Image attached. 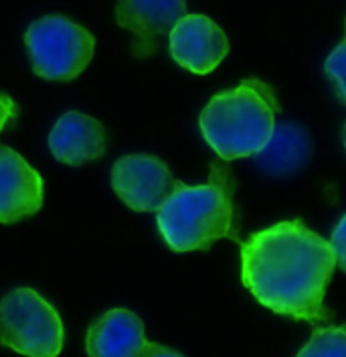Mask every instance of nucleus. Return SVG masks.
Segmentation results:
<instances>
[{
  "mask_svg": "<svg viewBox=\"0 0 346 357\" xmlns=\"http://www.w3.org/2000/svg\"><path fill=\"white\" fill-rule=\"evenodd\" d=\"M280 102L269 84L258 77L211 98L198 118V128L219 158L258 156L276 128Z\"/></svg>",
  "mask_w": 346,
  "mask_h": 357,
  "instance_id": "3",
  "label": "nucleus"
},
{
  "mask_svg": "<svg viewBox=\"0 0 346 357\" xmlns=\"http://www.w3.org/2000/svg\"><path fill=\"white\" fill-rule=\"evenodd\" d=\"M106 128L91 116L81 112L63 114L49 134V149L53 156L69 167H81L106 155Z\"/></svg>",
  "mask_w": 346,
  "mask_h": 357,
  "instance_id": "10",
  "label": "nucleus"
},
{
  "mask_svg": "<svg viewBox=\"0 0 346 357\" xmlns=\"http://www.w3.org/2000/svg\"><path fill=\"white\" fill-rule=\"evenodd\" d=\"M241 244V282L261 307L276 314L322 325L336 256L330 242L302 220L278 222Z\"/></svg>",
  "mask_w": 346,
  "mask_h": 357,
  "instance_id": "1",
  "label": "nucleus"
},
{
  "mask_svg": "<svg viewBox=\"0 0 346 357\" xmlns=\"http://www.w3.org/2000/svg\"><path fill=\"white\" fill-rule=\"evenodd\" d=\"M19 116V106L17 102L6 96V93H0V132L6 128V124H10L15 118Z\"/></svg>",
  "mask_w": 346,
  "mask_h": 357,
  "instance_id": "16",
  "label": "nucleus"
},
{
  "mask_svg": "<svg viewBox=\"0 0 346 357\" xmlns=\"http://www.w3.org/2000/svg\"><path fill=\"white\" fill-rule=\"evenodd\" d=\"M308 155L310 144L304 130L292 124H276L269 142L258 155V162L269 175H288L300 169Z\"/></svg>",
  "mask_w": 346,
  "mask_h": 357,
  "instance_id": "12",
  "label": "nucleus"
},
{
  "mask_svg": "<svg viewBox=\"0 0 346 357\" xmlns=\"http://www.w3.org/2000/svg\"><path fill=\"white\" fill-rule=\"evenodd\" d=\"M296 357H346V325L316 327Z\"/></svg>",
  "mask_w": 346,
  "mask_h": 357,
  "instance_id": "13",
  "label": "nucleus"
},
{
  "mask_svg": "<svg viewBox=\"0 0 346 357\" xmlns=\"http://www.w3.org/2000/svg\"><path fill=\"white\" fill-rule=\"evenodd\" d=\"M187 15V0H118L116 22L134 35V57L148 59L158 53L160 39Z\"/></svg>",
  "mask_w": 346,
  "mask_h": 357,
  "instance_id": "7",
  "label": "nucleus"
},
{
  "mask_svg": "<svg viewBox=\"0 0 346 357\" xmlns=\"http://www.w3.org/2000/svg\"><path fill=\"white\" fill-rule=\"evenodd\" d=\"M209 171L205 185L176 181L156 211L158 229L174 252H207L219 240L241 242L233 173L223 162H211Z\"/></svg>",
  "mask_w": 346,
  "mask_h": 357,
  "instance_id": "2",
  "label": "nucleus"
},
{
  "mask_svg": "<svg viewBox=\"0 0 346 357\" xmlns=\"http://www.w3.org/2000/svg\"><path fill=\"white\" fill-rule=\"evenodd\" d=\"M343 142H345V149H346V124H345V128H343Z\"/></svg>",
  "mask_w": 346,
  "mask_h": 357,
  "instance_id": "18",
  "label": "nucleus"
},
{
  "mask_svg": "<svg viewBox=\"0 0 346 357\" xmlns=\"http://www.w3.org/2000/svg\"><path fill=\"white\" fill-rule=\"evenodd\" d=\"M65 327L57 309L33 289L10 290L0 301V345L26 357H57Z\"/></svg>",
  "mask_w": 346,
  "mask_h": 357,
  "instance_id": "4",
  "label": "nucleus"
},
{
  "mask_svg": "<svg viewBox=\"0 0 346 357\" xmlns=\"http://www.w3.org/2000/svg\"><path fill=\"white\" fill-rule=\"evenodd\" d=\"M173 59L187 71L207 75L229 53V41L223 29L205 15H184L168 35Z\"/></svg>",
  "mask_w": 346,
  "mask_h": 357,
  "instance_id": "8",
  "label": "nucleus"
},
{
  "mask_svg": "<svg viewBox=\"0 0 346 357\" xmlns=\"http://www.w3.org/2000/svg\"><path fill=\"white\" fill-rule=\"evenodd\" d=\"M43 178L17 151L0 146V223H17L43 207Z\"/></svg>",
  "mask_w": 346,
  "mask_h": 357,
  "instance_id": "9",
  "label": "nucleus"
},
{
  "mask_svg": "<svg viewBox=\"0 0 346 357\" xmlns=\"http://www.w3.org/2000/svg\"><path fill=\"white\" fill-rule=\"evenodd\" d=\"M326 77L332 82L336 98L346 106V39L336 45L324 63Z\"/></svg>",
  "mask_w": 346,
  "mask_h": 357,
  "instance_id": "14",
  "label": "nucleus"
},
{
  "mask_svg": "<svg viewBox=\"0 0 346 357\" xmlns=\"http://www.w3.org/2000/svg\"><path fill=\"white\" fill-rule=\"evenodd\" d=\"M330 245L334 250L336 264L340 266V270L346 272V213L343 215V220L338 222V225L334 227L332 238H330Z\"/></svg>",
  "mask_w": 346,
  "mask_h": 357,
  "instance_id": "15",
  "label": "nucleus"
},
{
  "mask_svg": "<svg viewBox=\"0 0 346 357\" xmlns=\"http://www.w3.org/2000/svg\"><path fill=\"white\" fill-rule=\"evenodd\" d=\"M144 345V323L128 309L104 312L87 329L86 349L89 357H138Z\"/></svg>",
  "mask_w": 346,
  "mask_h": 357,
  "instance_id": "11",
  "label": "nucleus"
},
{
  "mask_svg": "<svg viewBox=\"0 0 346 357\" xmlns=\"http://www.w3.org/2000/svg\"><path fill=\"white\" fill-rule=\"evenodd\" d=\"M33 71L49 82H71L93 59L95 39L81 24L61 15L35 21L24 33Z\"/></svg>",
  "mask_w": 346,
  "mask_h": 357,
  "instance_id": "5",
  "label": "nucleus"
},
{
  "mask_svg": "<svg viewBox=\"0 0 346 357\" xmlns=\"http://www.w3.org/2000/svg\"><path fill=\"white\" fill-rule=\"evenodd\" d=\"M174 185L171 169L152 155L122 156L111 167V187L134 211H158Z\"/></svg>",
  "mask_w": 346,
  "mask_h": 357,
  "instance_id": "6",
  "label": "nucleus"
},
{
  "mask_svg": "<svg viewBox=\"0 0 346 357\" xmlns=\"http://www.w3.org/2000/svg\"><path fill=\"white\" fill-rule=\"evenodd\" d=\"M138 357H184L182 354H178V351H174L171 347H164V345H160V343H148L146 341V345L142 347V351L138 354Z\"/></svg>",
  "mask_w": 346,
  "mask_h": 357,
  "instance_id": "17",
  "label": "nucleus"
}]
</instances>
